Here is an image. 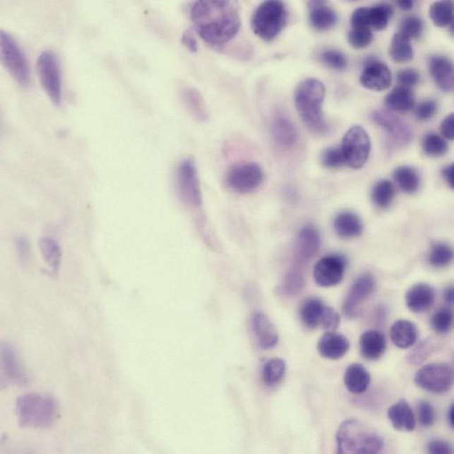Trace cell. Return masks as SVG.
<instances>
[{
	"label": "cell",
	"instance_id": "obj_1",
	"mask_svg": "<svg viewBox=\"0 0 454 454\" xmlns=\"http://www.w3.org/2000/svg\"><path fill=\"white\" fill-rule=\"evenodd\" d=\"M190 16L200 37L213 47L229 43L240 30V13L237 3L233 1H197Z\"/></svg>",
	"mask_w": 454,
	"mask_h": 454
},
{
	"label": "cell",
	"instance_id": "obj_2",
	"mask_svg": "<svg viewBox=\"0 0 454 454\" xmlns=\"http://www.w3.org/2000/svg\"><path fill=\"white\" fill-rule=\"evenodd\" d=\"M325 96V85L315 78L302 80L294 93L295 107L302 121L316 135H325L329 130L323 112Z\"/></svg>",
	"mask_w": 454,
	"mask_h": 454
},
{
	"label": "cell",
	"instance_id": "obj_3",
	"mask_svg": "<svg viewBox=\"0 0 454 454\" xmlns=\"http://www.w3.org/2000/svg\"><path fill=\"white\" fill-rule=\"evenodd\" d=\"M58 413L57 400L49 394L26 393L16 400L17 419L22 428H50Z\"/></svg>",
	"mask_w": 454,
	"mask_h": 454
},
{
	"label": "cell",
	"instance_id": "obj_4",
	"mask_svg": "<svg viewBox=\"0 0 454 454\" xmlns=\"http://www.w3.org/2000/svg\"><path fill=\"white\" fill-rule=\"evenodd\" d=\"M337 452L341 454H373L381 452L383 440L369 426L350 419L341 424L337 429Z\"/></svg>",
	"mask_w": 454,
	"mask_h": 454
},
{
	"label": "cell",
	"instance_id": "obj_5",
	"mask_svg": "<svg viewBox=\"0 0 454 454\" xmlns=\"http://www.w3.org/2000/svg\"><path fill=\"white\" fill-rule=\"evenodd\" d=\"M287 10L283 2H263L252 16V30L256 36L270 42L279 36L287 22Z\"/></svg>",
	"mask_w": 454,
	"mask_h": 454
},
{
	"label": "cell",
	"instance_id": "obj_6",
	"mask_svg": "<svg viewBox=\"0 0 454 454\" xmlns=\"http://www.w3.org/2000/svg\"><path fill=\"white\" fill-rule=\"evenodd\" d=\"M0 50L2 63L10 75L20 85L27 86L30 83V73L26 56L15 38L4 30L0 33Z\"/></svg>",
	"mask_w": 454,
	"mask_h": 454
},
{
	"label": "cell",
	"instance_id": "obj_7",
	"mask_svg": "<svg viewBox=\"0 0 454 454\" xmlns=\"http://www.w3.org/2000/svg\"><path fill=\"white\" fill-rule=\"evenodd\" d=\"M37 68L42 87L52 103L59 107L62 101V84L57 56L52 51L42 52L37 59Z\"/></svg>",
	"mask_w": 454,
	"mask_h": 454
},
{
	"label": "cell",
	"instance_id": "obj_8",
	"mask_svg": "<svg viewBox=\"0 0 454 454\" xmlns=\"http://www.w3.org/2000/svg\"><path fill=\"white\" fill-rule=\"evenodd\" d=\"M340 148L346 164L351 168L360 169L366 164L371 154V139L362 126H354L344 136Z\"/></svg>",
	"mask_w": 454,
	"mask_h": 454
},
{
	"label": "cell",
	"instance_id": "obj_9",
	"mask_svg": "<svg viewBox=\"0 0 454 454\" xmlns=\"http://www.w3.org/2000/svg\"><path fill=\"white\" fill-rule=\"evenodd\" d=\"M414 383L429 393H447L453 385V368L443 362L425 365L415 373Z\"/></svg>",
	"mask_w": 454,
	"mask_h": 454
},
{
	"label": "cell",
	"instance_id": "obj_10",
	"mask_svg": "<svg viewBox=\"0 0 454 454\" xmlns=\"http://www.w3.org/2000/svg\"><path fill=\"white\" fill-rule=\"evenodd\" d=\"M372 121L386 132L387 143L393 148H402L412 142L413 130L407 123L386 111H375Z\"/></svg>",
	"mask_w": 454,
	"mask_h": 454
},
{
	"label": "cell",
	"instance_id": "obj_11",
	"mask_svg": "<svg viewBox=\"0 0 454 454\" xmlns=\"http://www.w3.org/2000/svg\"><path fill=\"white\" fill-rule=\"evenodd\" d=\"M176 184L183 203L193 208L202 205L198 174L195 162L191 158H186L179 164L176 174Z\"/></svg>",
	"mask_w": 454,
	"mask_h": 454
},
{
	"label": "cell",
	"instance_id": "obj_12",
	"mask_svg": "<svg viewBox=\"0 0 454 454\" xmlns=\"http://www.w3.org/2000/svg\"><path fill=\"white\" fill-rule=\"evenodd\" d=\"M263 179L262 168L258 164L249 162L231 167L225 175V184L234 192L247 193L258 189Z\"/></svg>",
	"mask_w": 454,
	"mask_h": 454
},
{
	"label": "cell",
	"instance_id": "obj_13",
	"mask_svg": "<svg viewBox=\"0 0 454 454\" xmlns=\"http://www.w3.org/2000/svg\"><path fill=\"white\" fill-rule=\"evenodd\" d=\"M347 260L341 255H328L320 259L314 267L316 283L322 287H332L342 281L346 270Z\"/></svg>",
	"mask_w": 454,
	"mask_h": 454
},
{
	"label": "cell",
	"instance_id": "obj_14",
	"mask_svg": "<svg viewBox=\"0 0 454 454\" xmlns=\"http://www.w3.org/2000/svg\"><path fill=\"white\" fill-rule=\"evenodd\" d=\"M376 289V281L371 273L362 274L352 285L345 299L343 311L348 318H354L359 309L367 301Z\"/></svg>",
	"mask_w": 454,
	"mask_h": 454
},
{
	"label": "cell",
	"instance_id": "obj_15",
	"mask_svg": "<svg viewBox=\"0 0 454 454\" xmlns=\"http://www.w3.org/2000/svg\"><path fill=\"white\" fill-rule=\"evenodd\" d=\"M321 244V239L318 229L312 225L301 228L297 235L294 246L295 268L301 267L318 254Z\"/></svg>",
	"mask_w": 454,
	"mask_h": 454
},
{
	"label": "cell",
	"instance_id": "obj_16",
	"mask_svg": "<svg viewBox=\"0 0 454 454\" xmlns=\"http://www.w3.org/2000/svg\"><path fill=\"white\" fill-rule=\"evenodd\" d=\"M393 76L390 68L378 59H369L365 63L360 77L362 86L369 90L383 91L392 84Z\"/></svg>",
	"mask_w": 454,
	"mask_h": 454
},
{
	"label": "cell",
	"instance_id": "obj_17",
	"mask_svg": "<svg viewBox=\"0 0 454 454\" xmlns=\"http://www.w3.org/2000/svg\"><path fill=\"white\" fill-rule=\"evenodd\" d=\"M429 72L433 80L443 92L449 93L453 90V66L449 58L434 55L429 59Z\"/></svg>",
	"mask_w": 454,
	"mask_h": 454
},
{
	"label": "cell",
	"instance_id": "obj_18",
	"mask_svg": "<svg viewBox=\"0 0 454 454\" xmlns=\"http://www.w3.org/2000/svg\"><path fill=\"white\" fill-rule=\"evenodd\" d=\"M350 348V340L342 334L335 332H327L323 334L318 343L319 354L329 360H339L347 354Z\"/></svg>",
	"mask_w": 454,
	"mask_h": 454
},
{
	"label": "cell",
	"instance_id": "obj_19",
	"mask_svg": "<svg viewBox=\"0 0 454 454\" xmlns=\"http://www.w3.org/2000/svg\"><path fill=\"white\" fill-rule=\"evenodd\" d=\"M1 360L3 369L10 381L18 386H26L29 383V378L11 345L2 344Z\"/></svg>",
	"mask_w": 454,
	"mask_h": 454
},
{
	"label": "cell",
	"instance_id": "obj_20",
	"mask_svg": "<svg viewBox=\"0 0 454 454\" xmlns=\"http://www.w3.org/2000/svg\"><path fill=\"white\" fill-rule=\"evenodd\" d=\"M435 301V291L428 284L414 285L406 294V304L414 313H424L432 307Z\"/></svg>",
	"mask_w": 454,
	"mask_h": 454
},
{
	"label": "cell",
	"instance_id": "obj_21",
	"mask_svg": "<svg viewBox=\"0 0 454 454\" xmlns=\"http://www.w3.org/2000/svg\"><path fill=\"white\" fill-rule=\"evenodd\" d=\"M252 328L260 347L269 350L276 346L279 341L276 327L263 313H256L252 318Z\"/></svg>",
	"mask_w": 454,
	"mask_h": 454
},
{
	"label": "cell",
	"instance_id": "obj_22",
	"mask_svg": "<svg viewBox=\"0 0 454 454\" xmlns=\"http://www.w3.org/2000/svg\"><path fill=\"white\" fill-rule=\"evenodd\" d=\"M309 23L315 30L325 31L336 25L337 16L335 11L325 1L309 2Z\"/></svg>",
	"mask_w": 454,
	"mask_h": 454
},
{
	"label": "cell",
	"instance_id": "obj_23",
	"mask_svg": "<svg viewBox=\"0 0 454 454\" xmlns=\"http://www.w3.org/2000/svg\"><path fill=\"white\" fill-rule=\"evenodd\" d=\"M359 345L362 357L369 361L378 360L386 350V337L376 330H369L362 333Z\"/></svg>",
	"mask_w": 454,
	"mask_h": 454
},
{
	"label": "cell",
	"instance_id": "obj_24",
	"mask_svg": "<svg viewBox=\"0 0 454 454\" xmlns=\"http://www.w3.org/2000/svg\"><path fill=\"white\" fill-rule=\"evenodd\" d=\"M272 133L277 145L284 148V149H291L297 143V128L286 116L277 115L274 118Z\"/></svg>",
	"mask_w": 454,
	"mask_h": 454
},
{
	"label": "cell",
	"instance_id": "obj_25",
	"mask_svg": "<svg viewBox=\"0 0 454 454\" xmlns=\"http://www.w3.org/2000/svg\"><path fill=\"white\" fill-rule=\"evenodd\" d=\"M387 415L396 431L407 432L414 431L415 428L414 415L406 400H400L390 407L387 411Z\"/></svg>",
	"mask_w": 454,
	"mask_h": 454
},
{
	"label": "cell",
	"instance_id": "obj_26",
	"mask_svg": "<svg viewBox=\"0 0 454 454\" xmlns=\"http://www.w3.org/2000/svg\"><path fill=\"white\" fill-rule=\"evenodd\" d=\"M390 340L400 350H407L417 343L418 329L414 323L407 320H398L390 330Z\"/></svg>",
	"mask_w": 454,
	"mask_h": 454
},
{
	"label": "cell",
	"instance_id": "obj_27",
	"mask_svg": "<svg viewBox=\"0 0 454 454\" xmlns=\"http://www.w3.org/2000/svg\"><path fill=\"white\" fill-rule=\"evenodd\" d=\"M327 306L319 299H309L300 309V318L308 329H316L322 326L327 311Z\"/></svg>",
	"mask_w": 454,
	"mask_h": 454
},
{
	"label": "cell",
	"instance_id": "obj_28",
	"mask_svg": "<svg viewBox=\"0 0 454 454\" xmlns=\"http://www.w3.org/2000/svg\"><path fill=\"white\" fill-rule=\"evenodd\" d=\"M333 225L336 234L344 239L358 237L364 230L361 218L350 211L337 214Z\"/></svg>",
	"mask_w": 454,
	"mask_h": 454
},
{
	"label": "cell",
	"instance_id": "obj_29",
	"mask_svg": "<svg viewBox=\"0 0 454 454\" xmlns=\"http://www.w3.org/2000/svg\"><path fill=\"white\" fill-rule=\"evenodd\" d=\"M344 382L350 393L360 394L368 389L371 375L362 364H353L348 366L345 371Z\"/></svg>",
	"mask_w": 454,
	"mask_h": 454
},
{
	"label": "cell",
	"instance_id": "obj_30",
	"mask_svg": "<svg viewBox=\"0 0 454 454\" xmlns=\"http://www.w3.org/2000/svg\"><path fill=\"white\" fill-rule=\"evenodd\" d=\"M385 104L390 111L407 112L414 107V95L410 88L399 86L387 95Z\"/></svg>",
	"mask_w": 454,
	"mask_h": 454
},
{
	"label": "cell",
	"instance_id": "obj_31",
	"mask_svg": "<svg viewBox=\"0 0 454 454\" xmlns=\"http://www.w3.org/2000/svg\"><path fill=\"white\" fill-rule=\"evenodd\" d=\"M38 247L45 265L52 273L57 274L62 261V251L59 242L54 238L42 237L38 241Z\"/></svg>",
	"mask_w": 454,
	"mask_h": 454
},
{
	"label": "cell",
	"instance_id": "obj_32",
	"mask_svg": "<svg viewBox=\"0 0 454 454\" xmlns=\"http://www.w3.org/2000/svg\"><path fill=\"white\" fill-rule=\"evenodd\" d=\"M181 98L190 114L199 121H206L209 112L202 95L193 87H185L181 90Z\"/></svg>",
	"mask_w": 454,
	"mask_h": 454
},
{
	"label": "cell",
	"instance_id": "obj_33",
	"mask_svg": "<svg viewBox=\"0 0 454 454\" xmlns=\"http://www.w3.org/2000/svg\"><path fill=\"white\" fill-rule=\"evenodd\" d=\"M393 178L397 185L407 193H414L417 191L421 184L420 176L414 168L402 165L395 169Z\"/></svg>",
	"mask_w": 454,
	"mask_h": 454
},
{
	"label": "cell",
	"instance_id": "obj_34",
	"mask_svg": "<svg viewBox=\"0 0 454 454\" xmlns=\"http://www.w3.org/2000/svg\"><path fill=\"white\" fill-rule=\"evenodd\" d=\"M390 55L398 63L410 62L414 58V51L410 40L400 33L394 35L390 42Z\"/></svg>",
	"mask_w": 454,
	"mask_h": 454
},
{
	"label": "cell",
	"instance_id": "obj_35",
	"mask_svg": "<svg viewBox=\"0 0 454 454\" xmlns=\"http://www.w3.org/2000/svg\"><path fill=\"white\" fill-rule=\"evenodd\" d=\"M429 17L436 27L453 26V4L452 1H438L433 3L429 9Z\"/></svg>",
	"mask_w": 454,
	"mask_h": 454
},
{
	"label": "cell",
	"instance_id": "obj_36",
	"mask_svg": "<svg viewBox=\"0 0 454 454\" xmlns=\"http://www.w3.org/2000/svg\"><path fill=\"white\" fill-rule=\"evenodd\" d=\"M287 365L282 359L273 358L267 361L262 369L263 382L267 386H274L282 381Z\"/></svg>",
	"mask_w": 454,
	"mask_h": 454
},
{
	"label": "cell",
	"instance_id": "obj_37",
	"mask_svg": "<svg viewBox=\"0 0 454 454\" xmlns=\"http://www.w3.org/2000/svg\"><path fill=\"white\" fill-rule=\"evenodd\" d=\"M395 193V188L393 183L387 179H383L376 183L372 189L371 198L376 207L385 210L393 202Z\"/></svg>",
	"mask_w": 454,
	"mask_h": 454
},
{
	"label": "cell",
	"instance_id": "obj_38",
	"mask_svg": "<svg viewBox=\"0 0 454 454\" xmlns=\"http://www.w3.org/2000/svg\"><path fill=\"white\" fill-rule=\"evenodd\" d=\"M393 15L392 6L382 3L369 8V26L371 30L381 31L388 26L390 18Z\"/></svg>",
	"mask_w": 454,
	"mask_h": 454
},
{
	"label": "cell",
	"instance_id": "obj_39",
	"mask_svg": "<svg viewBox=\"0 0 454 454\" xmlns=\"http://www.w3.org/2000/svg\"><path fill=\"white\" fill-rule=\"evenodd\" d=\"M304 286V276L302 270L294 267L285 277L283 283L280 285V292L285 295H295L300 293Z\"/></svg>",
	"mask_w": 454,
	"mask_h": 454
},
{
	"label": "cell",
	"instance_id": "obj_40",
	"mask_svg": "<svg viewBox=\"0 0 454 454\" xmlns=\"http://www.w3.org/2000/svg\"><path fill=\"white\" fill-rule=\"evenodd\" d=\"M422 150L429 157H438L443 156L448 150V145L443 137L438 133H429L422 141Z\"/></svg>",
	"mask_w": 454,
	"mask_h": 454
},
{
	"label": "cell",
	"instance_id": "obj_41",
	"mask_svg": "<svg viewBox=\"0 0 454 454\" xmlns=\"http://www.w3.org/2000/svg\"><path fill=\"white\" fill-rule=\"evenodd\" d=\"M453 253L450 246L446 244L433 245L429 255V262L436 268H443L453 261Z\"/></svg>",
	"mask_w": 454,
	"mask_h": 454
},
{
	"label": "cell",
	"instance_id": "obj_42",
	"mask_svg": "<svg viewBox=\"0 0 454 454\" xmlns=\"http://www.w3.org/2000/svg\"><path fill=\"white\" fill-rule=\"evenodd\" d=\"M318 59L323 65L337 71H342L347 66L346 56L335 49H325L320 52Z\"/></svg>",
	"mask_w": 454,
	"mask_h": 454
},
{
	"label": "cell",
	"instance_id": "obj_43",
	"mask_svg": "<svg viewBox=\"0 0 454 454\" xmlns=\"http://www.w3.org/2000/svg\"><path fill=\"white\" fill-rule=\"evenodd\" d=\"M453 322V312L447 308L440 309L431 318V327L436 333L445 334L452 329Z\"/></svg>",
	"mask_w": 454,
	"mask_h": 454
},
{
	"label": "cell",
	"instance_id": "obj_44",
	"mask_svg": "<svg viewBox=\"0 0 454 454\" xmlns=\"http://www.w3.org/2000/svg\"><path fill=\"white\" fill-rule=\"evenodd\" d=\"M422 30H424L422 20L419 17L410 16L402 20L400 24V31L398 33L411 40L420 37Z\"/></svg>",
	"mask_w": 454,
	"mask_h": 454
},
{
	"label": "cell",
	"instance_id": "obj_45",
	"mask_svg": "<svg viewBox=\"0 0 454 454\" xmlns=\"http://www.w3.org/2000/svg\"><path fill=\"white\" fill-rule=\"evenodd\" d=\"M373 40V33L371 29H354L352 28L348 33L347 41L352 47L362 49L371 44Z\"/></svg>",
	"mask_w": 454,
	"mask_h": 454
},
{
	"label": "cell",
	"instance_id": "obj_46",
	"mask_svg": "<svg viewBox=\"0 0 454 454\" xmlns=\"http://www.w3.org/2000/svg\"><path fill=\"white\" fill-rule=\"evenodd\" d=\"M321 161L323 167L329 169H336L346 164L342 150L340 147H330L323 151Z\"/></svg>",
	"mask_w": 454,
	"mask_h": 454
},
{
	"label": "cell",
	"instance_id": "obj_47",
	"mask_svg": "<svg viewBox=\"0 0 454 454\" xmlns=\"http://www.w3.org/2000/svg\"><path fill=\"white\" fill-rule=\"evenodd\" d=\"M417 414L419 422L424 427H431L434 424L436 414L434 407L429 401L422 400L418 403Z\"/></svg>",
	"mask_w": 454,
	"mask_h": 454
},
{
	"label": "cell",
	"instance_id": "obj_48",
	"mask_svg": "<svg viewBox=\"0 0 454 454\" xmlns=\"http://www.w3.org/2000/svg\"><path fill=\"white\" fill-rule=\"evenodd\" d=\"M438 110V104L435 100H426L419 104L415 109V117L419 121H426L431 119Z\"/></svg>",
	"mask_w": 454,
	"mask_h": 454
},
{
	"label": "cell",
	"instance_id": "obj_49",
	"mask_svg": "<svg viewBox=\"0 0 454 454\" xmlns=\"http://www.w3.org/2000/svg\"><path fill=\"white\" fill-rule=\"evenodd\" d=\"M397 79L400 86L410 89L411 87L417 85L420 80V75L415 69L406 68L398 73Z\"/></svg>",
	"mask_w": 454,
	"mask_h": 454
},
{
	"label": "cell",
	"instance_id": "obj_50",
	"mask_svg": "<svg viewBox=\"0 0 454 454\" xmlns=\"http://www.w3.org/2000/svg\"><path fill=\"white\" fill-rule=\"evenodd\" d=\"M351 26L354 29H371L369 8H360L355 10L351 17Z\"/></svg>",
	"mask_w": 454,
	"mask_h": 454
},
{
	"label": "cell",
	"instance_id": "obj_51",
	"mask_svg": "<svg viewBox=\"0 0 454 454\" xmlns=\"http://www.w3.org/2000/svg\"><path fill=\"white\" fill-rule=\"evenodd\" d=\"M340 323V318L339 314L332 308L327 309L325 319H323L322 327L326 330L327 332H334L339 326Z\"/></svg>",
	"mask_w": 454,
	"mask_h": 454
},
{
	"label": "cell",
	"instance_id": "obj_52",
	"mask_svg": "<svg viewBox=\"0 0 454 454\" xmlns=\"http://www.w3.org/2000/svg\"><path fill=\"white\" fill-rule=\"evenodd\" d=\"M432 347L433 345L431 341H426V342L422 343L417 350H415L414 353L411 354V362L420 364V362L425 360L429 354H431Z\"/></svg>",
	"mask_w": 454,
	"mask_h": 454
},
{
	"label": "cell",
	"instance_id": "obj_53",
	"mask_svg": "<svg viewBox=\"0 0 454 454\" xmlns=\"http://www.w3.org/2000/svg\"><path fill=\"white\" fill-rule=\"evenodd\" d=\"M427 450L432 454H450L453 453L452 447L443 440L435 439L429 443Z\"/></svg>",
	"mask_w": 454,
	"mask_h": 454
},
{
	"label": "cell",
	"instance_id": "obj_54",
	"mask_svg": "<svg viewBox=\"0 0 454 454\" xmlns=\"http://www.w3.org/2000/svg\"><path fill=\"white\" fill-rule=\"evenodd\" d=\"M16 249L22 263H27L30 259V244L25 238L20 237L16 240Z\"/></svg>",
	"mask_w": 454,
	"mask_h": 454
},
{
	"label": "cell",
	"instance_id": "obj_55",
	"mask_svg": "<svg viewBox=\"0 0 454 454\" xmlns=\"http://www.w3.org/2000/svg\"><path fill=\"white\" fill-rule=\"evenodd\" d=\"M441 132L443 138L453 141L454 138V116L453 114L447 116L441 124Z\"/></svg>",
	"mask_w": 454,
	"mask_h": 454
},
{
	"label": "cell",
	"instance_id": "obj_56",
	"mask_svg": "<svg viewBox=\"0 0 454 454\" xmlns=\"http://www.w3.org/2000/svg\"><path fill=\"white\" fill-rule=\"evenodd\" d=\"M181 43L189 52H197L198 51V44H197L196 37L191 31H186L182 35Z\"/></svg>",
	"mask_w": 454,
	"mask_h": 454
},
{
	"label": "cell",
	"instance_id": "obj_57",
	"mask_svg": "<svg viewBox=\"0 0 454 454\" xmlns=\"http://www.w3.org/2000/svg\"><path fill=\"white\" fill-rule=\"evenodd\" d=\"M443 177L445 178L450 188L454 186V167L453 165H447L443 169Z\"/></svg>",
	"mask_w": 454,
	"mask_h": 454
},
{
	"label": "cell",
	"instance_id": "obj_58",
	"mask_svg": "<svg viewBox=\"0 0 454 454\" xmlns=\"http://www.w3.org/2000/svg\"><path fill=\"white\" fill-rule=\"evenodd\" d=\"M397 5L401 10L404 11H410L414 5V2L412 0H400V1H397Z\"/></svg>",
	"mask_w": 454,
	"mask_h": 454
},
{
	"label": "cell",
	"instance_id": "obj_59",
	"mask_svg": "<svg viewBox=\"0 0 454 454\" xmlns=\"http://www.w3.org/2000/svg\"><path fill=\"white\" fill-rule=\"evenodd\" d=\"M443 298H445V301L449 305H452L453 304L454 293L453 287L446 288L445 292H443Z\"/></svg>",
	"mask_w": 454,
	"mask_h": 454
},
{
	"label": "cell",
	"instance_id": "obj_60",
	"mask_svg": "<svg viewBox=\"0 0 454 454\" xmlns=\"http://www.w3.org/2000/svg\"><path fill=\"white\" fill-rule=\"evenodd\" d=\"M448 422L450 427H454V405L450 406L448 413Z\"/></svg>",
	"mask_w": 454,
	"mask_h": 454
}]
</instances>
